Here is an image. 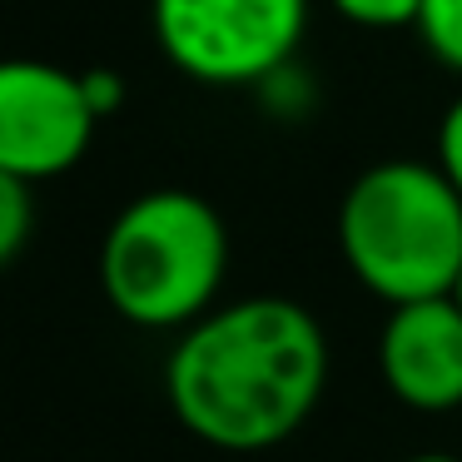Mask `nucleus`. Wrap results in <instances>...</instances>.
<instances>
[{
  "label": "nucleus",
  "mask_w": 462,
  "mask_h": 462,
  "mask_svg": "<svg viewBox=\"0 0 462 462\" xmlns=\"http://www.w3.org/2000/svg\"><path fill=\"white\" fill-rule=\"evenodd\" d=\"M348 273L388 309L452 299L462 279V194L438 164L383 160L338 204Z\"/></svg>",
  "instance_id": "2"
},
{
  "label": "nucleus",
  "mask_w": 462,
  "mask_h": 462,
  "mask_svg": "<svg viewBox=\"0 0 462 462\" xmlns=\"http://www.w3.org/2000/svg\"><path fill=\"white\" fill-rule=\"evenodd\" d=\"M309 0H154V41L180 75L214 90L273 80L293 60Z\"/></svg>",
  "instance_id": "4"
},
{
  "label": "nucleus",
  "mask_w": 462,
  "mask_h": 462,
  "mask_svg": "<svg viewBox=\"0 0 462 462\" xmlns=\"http://www.w3.org/2000/svg\"><path fill=\"white\" fill-rule=\"evenodd\" d=\"M333 11L348 25H363V31H418L422 0H328Z\"/></svg>",
  "instance_id": "9"
},
{
  "label": "nucleus",
  "mask_w": 462,
  "mask_h": 462,
  "mask_svg": "<svg viewBox=\"0 0 462 462\" xmlns=\"http://www.w3.org/2000/svg\"><path fill=\"white\" fill-rule=\"evenodd\" d=\"M452 299H457V309H462V279H457V289H452Z\"/></svg>",
  "instance_id": "13"
},
{
  "label": "nucleus",
  "mask_w": 462,
  "mask_h": 462,
  "mask_svg": "<svg viewBox=\"0 0 462 462\" xmlns=\"http://www.w3.org/2000/svg\"><path fill=\"white\" fill-rule=\"evenodd\" d=\"M408 462H462V457H452V452H418V457H408Z\"/></svg>",
  "instance_id": "12"
},
{
  "label": "nucleus",
  "mask_w": 462,
  "mask_h": 462,
  "mask_svg": "<svg viewBox=\"0 0 462 462\" xmlns=\"http://www.w3.org/2000/svg\"><path fill=\"white\" fill-rule=\"evenodd\" d=\"M80 85H85V100H90V110L100 115V120H110V115L125 105V80L115 70H105V65L80 70Z\"/></svg>",
  "instance_id": "11"
},
{
  "label": "nucleus",
  "mask_w": 462,
  "mask_h": 462,
  "mask_svg": "<svg viewBox=\"0 0 462 462\" xmlns=\"http://www.w3.org/2000/svg\"><path fill=\"white\" fill-rule=\"evenodd\" d=\"M383 388L412 412L462 408V309L457 299H422L388 309L378 333Z\"/></svg>",
  "instance_id": "6"
},
{
  "label": "nucleus",
  "mask_w": 462,
  "mask_h": 462,
  "mask_svg": "<svg viewBox=\"0 0 462 462\" xmlns=\"http://www.w3.org/2000/svg\"><path fill=\"white\" fill-rule=\"evenodd\" d=\"M35 184L15 180V174H0V263H15L31 239L35 224Z\"/></svg>",
  "instance_id": "7"
},
{
  "label": "nucleus",
  "mask_w": 462,
  "mask_h": 462,
  "mask_svg": "<svg viewBox=\"0 0 462 462\" xmlns=\"http://www.w3.org/2000/svg\"><path fill=\"white\" fill-rule=\"evenodd\" d=\"M418 35L448 70L462 75V0H422Z\"/></svg>",
  "instance_id": "8"
},
{
  "label": "nucleus",
  "mask_w": 462,
  "mask_h": 462,
  "mask_svg": "<svg viewBox=\"0 0 462 462\" xmlns=\"http://www.w3.org/2000/svg\"><path fill=\"white\" fill-rule=\"evenodd\" d=\"M100 115L80 75L51 60H11L0 70V174L45 184L75 170L95 140Z\"/></svg>",
  "instance_id": "5"
},
{
  "label": "nucleus",
  "mask_w": 462,
  "mask_h": 462,
  "mask_svg": "<svg viewBox=\"0 0 462 462\" xmlns=\"http://www.w3.org/2000/svg\"><path fill=\"white\" fill-rule=\"evenodd\" d=\"M432 164H438L452 180V189L462 194V95L448 105V115H442V125H438V160Z\"/></svg>",
  "instance_id": "10"
},
{
  "label": "nucleus",
  "mask_w": 462,
  "mask_h": 462,
  "mask_svg": "<svg viewBox=\"0 0 462 462\" xmlns=\"http://www.w3.org/2000/svg\"><path fill=\"white\" fill-rule=\"evenodd\" d=\"M229 229L194 189H150L110 219L100 239L105 303L134 328H194L219 309Z\"/></svg>",
  "instance_id": "3"
},
{
  "label": "nucleus",
  "mask_w": 462,
  "mask_h": 462,
  "mask_svg": "<svg viewBox=\"0 0 462 462\" xmlns=\"http://www.w3.org/2000/svg\"><path fill=\"white\" fill-rule=\"evenodd\" d=\"M328 388V333L299 299L254 293L204 313L164 363L170 412L219 452L289 442Z\"/></svg>",
  "instance_id": "1"
}]
</instances>
